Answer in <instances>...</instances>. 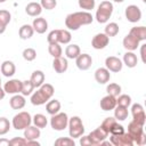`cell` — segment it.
<instances>
[{
  "label": "cell",
  "instance_id": "cell-1",
  "mask_svg": "<svg viewBox=\"0 0 146 146\" xmlns=\"http://www.w3.org/2000/svg\"><path fill=\"white\" fill-rule=\"evenodd\" d=\"M94 21V17L88 11H76L68 14L65 18V25L68 30L76 31L79 30L82 25H88L91 24Z\"/></svg>",
  "mask_w": 146,
  "mask_h": 146
},
{
  "label": "cell",
  "instance_id": "cell-2",
  "mask_svg": "<svg viewBox=\"0 0 146 146\" xmlns=\"http://www.w3.org/2000/svg\"><path fill=\"white\" fill-rule=\"evenodd\" d=\"M55 89L50 83H43L41 84L36 91H34L31 96V103L34 106H40L46 104L54 95Z\"/></svg>",
  "mask_w": 146,
  "mask_h": 146
},
{
  "label": "cell",
  "instance_id": "cell-3",
  "mask_svg": "<svg viewBox=\"0 0 146 146\" xmlns=\"http://www.w3.org/2000/svg\"><path fill=\"white\" fill-rule=\"evenodd\" d=\"M143 127L144 125H140V124L136 123L135 121H131L128 124V133L131 137V139L133 140V143H136L137 145L146 144V133L144 132Z\"/></svg>",
  "mask_w": 146,
  "mask_h": 146
},
{
  "label": "cell",
  "instance_id": "cell-4",
  "mask_svg": "<svg viewBox=\"0 0 146 146\" xmlns=\"http://www.w3.org/2000/svg\"><path fill=\"white\" fill-rule=\"evenodd\" d=\"M113 13V5L110 1H102L96 11V19L98 23H107Z\"/></svg>",
  "mask_w": 146,
  "mask_h": 146
},
{
  "label": "cell",
  "instance_id": "cell-5",
  "mask_svg": "<svg viewBox=\"0 0 146 146\" xmlns=\"http://www.w3.org/2000/svg\"><path fill=\"white\" fill-rule=\"evenodd\" d=\"M68 133L71 138H80L84 133V127L79 116H72L68 119Z\"/></svg>",
  "mask_w": 146,
  "mask_h": 146
},
{
  "label": "cell",
  "instance_id": "cell-6",
  "mask_svg": "<svg viewBox=\"0 0 146 146\" xmlns=\"http://www.w3.org/2000/svg\"><path fill=\"white\" fill-rule=\"evenodd\" d=\"M32 123V116L29 112H19L13 117L11 124L16 130H24Z\"/></svg>",
  "mask_w": 146,
  "mask_h": 146
},
{
  "label": "cell",
  "instance_id": "cell-7",
  "mask_svg": "<svg viewBox=\"0 0 146 146\" xmlns=\"http://www.w3.org/2000/svg\"><path fill=\"white\" fill-rule=\"evenodd\" d=\"M67 124H68V116L66 113H56L54 115H51V119H50V125L54 130L56 131H62L64 130L65 128H67Z\"/></svg>",
  "mask_w": 146,
  "mask_h": 146
},
{
  "label": "cell",
  "instance_id": "cell-8",
  "mask_svg": "<svg viewBox=\"0 0 146 146\" xmlns=\"http://www.w3.org/2000/svg\"><path fill=\"white\" fill-rule=\"evenodd\" d=\"M110 141L114 146H132L135 144L128 132H123L119 135H111Z\"/></svg>",
  "mask_w": 146,
  "mask_h": 146
},
{
  "label": "cell",
  "instance_id": "cell-9",
  "mask_svg": "<svg viewBox=\"0 0 146 146\" xmlns=\"http://www.w3.org/2000/svg\"><path fill=\"white\" fill-rule=\"evenodd\" d=\"M131 114H132V121H135L136 123L140 124V125H144L145 122H146V114H145V111H144V107L136 103L131 106Z\"/></svg>",
  "mask_w": 146,
  "mask_h": 146
},
{
  "label": "cell",
  "instance_id": "cell-10",
  "mask_svg": "<svg viewBox=\"0 0 146 146\" xmlns=\"http://www.w3.org/2000/svg\"><path fill=\"white\" fill-rule=\"evenodd\" d=\"M108 133L100 127H98L97 129H95L94 131H91L89 135H88V138L91 143V146H97V145H100V143L103 140H105L107 138Z\"/></svg>",
  "mask_w": 146,
  "mask_h": 146
},
{
  "label": "cell",
  "instance_id": "cell-11",
  "mask_svg": "<svg viewBox=\"0 0 146 146\" xmlns=\"http://www.w3.org/2000/svg\"><path fill=\"white\" fill-rule=\"evenodd\" d=\"M125 18L130 22V23H137L140 21L141 18V10L139 9L138 6L136 5H130L125 8Z\"/></svg>",
  "mask_w": 146,
  "mask_h": 146
},
{
  "label": "cell",
  "instance_id": "cell-12",
  "mask_svg": "<svg viewBox=\"0 0 146 146\" xmlns=\"http://www.w3.org/2000/svg\"><path fill=\"white\" fill-rule=\"evenodd\" d=\"M75 64H76V66H78L79 70L86 71V70L90 68V66L92 64V58L88 54H80L75 58Z\"/></svg>",
  "mask_w": 146,
  "mask_h": 146
},
{
  "label": "cell",
  "instance_id": "cell-13",
  "mask_svg": "<svg viewBox=\"0 0 146 146\" xmlns=\"http://www.w3.org/2000/svg\"><path fill=\"white\" fill-rule=\"evenodd\" d=\"M105 66H106V68L108 71L116 73V72H120L122 70L123 64H122L120 58H117L115 56H110V57H107L105 59Z\"/></svg>",
  "mask_w": 146,
  "mask_h": 146
},
{
  "label": "cell",
  "instance_id": "cell-14",
  "mask_svg": "<svg viewBox=\"0 0 146 146\" xmlns=\"http://www.w3.org/2000/svg\"><path fill=\"white\" fill-rule=\"evenodd\" d=\"M110 42V38L105 33H98L96 34L91 40V46L95 49H104Z\"/></svg>",
  "mask_w": 146,
  "mask_h": 146
},
{
  "label": "cell",
  "instance_id": "cell-15",
  "mask_svg": "<svg viewBox=\"0 0 146 146\" xmlns=\"http://www.w3.org/2000/svg\"><path fill=\"white\" fill-rule=\"evenodd\" d=\"M22 89V81H19L18 79H11L8 82L5 83L3 86V90L6 91V94H19Z\"/></svg>",
  "mask_w": 146,
  "mask_h": 146
},
{
  "label": "cell",
  "instance_id": "cell-16",
  "mask_svg": "<svg viewBox=\"0 0 146 146\" xmlns=\"http://www.w3.org/2000/svg\"><path fill=\"white\" fill-rule=\"evenodd\" d=\"M111 79V73L106 67H99L95 72V80L99 84H105L110 81Z\"/></svg>",
  "mask_w": 146,
  "mask_h": 146
},
{
  "label": "cell",
  "instance_id": "cell-17",
  "mask_svg": "<svg viewBox=\"0 0 146 146\" xmlns=\"http://www.w3.org/2000/svg\"><path fill=\"white\" fill-rule=\"evenodd\" d=\"M68 67V63H67V59L64 58V57H56L54 58V62H52V68L55 70V72L57 73H64L66 72Z\"/></svg>",
  "mask_w": 146,
  "mask_h": 146
},
{
  "label": "cell",
  "instance_id": "cell-18",
  "mask_svg": "<svg viewBox=\"0 0 146 146\" xmlns=\"http://www.w3.org/2000/svg\"><path fill=\"white\" fill-rule=\"evenodd\" d=\"M116 106V97L107 95L102 98L100 100V108L103 111H112Z\"/></svg>",
  "mask_w": 146,
  "mask_h": 146
},
{
  "label": "cell",
  "instance_id": "cell-19",
  "mask_svg": "<svg viewBox=\"0 0 146 146\" xmlns=\"http://www.w3.org/2000/svg\"><path fill=\"white\" fill-rule=\"evenodd\" d=\"M32 27L34 30V32L39 33V34H42L47 31L48 29V23L47 21L43 18V17H38V18H34L33 19V23H32Z\"/></svg>",
  "mask_w": 146,
  "mask_h": 146
},
{
  "label": "cell",
  "instance_id": "cell-20",
  "mask_svg": "<svg viewBox=\"0 0 146 146\" xmlns=\"http://www.w3.org/2000/svg\"><path fill=\"white\" fill-rule=\"evenodd\" d=\"M139 40H137L135 36H132L131 34H127L123 39V47L128 50V51H133L139 47Z\"/></svg>",
  "mask_w": 146,
  "mask_h": 146
},
{
  "label": "cell",
  "instance_id": "cell-21",
  "mask_svg": "<svg viewBox=\"0 0 146 146\" xmlns=\"http://www.w3.org/2000/svg\"><path fill=\"white\" fill-rule=\"evenodd\" d=\"M9 104H10V107L13 110H22L25 104H26V100L24 98L23 95H18V94H15L10 99H9Z\"/></svg>",
  "mask_w": 146,
  "mask_h": 146
},
{
  "label": "cell",
  "instance_id": "cell-22",
  "mask_svg": "<svg viewBox=\"0 0 146 146\" xmlns=\"http://www.w3.org/2000/svg\"><path fill=\"white\" fill-rule=\"evenodd\" d=\"M40 129L35 125H29L24 129V138L27 140H36L40 137Z\"/></svg>",
  "mask_w": 146,
  "mask_h": 146
},
{
  "label": "cell",
  "instance_id": "cell-23",
  "mask_svg": "<svg viewBox=\"0 0 146 146\" xmlns=\"http://www.w3.org/2000/svg\"><path fill=\"white\" fill-rule=\"evenodd\" d=\"M0 71H1V73H2L5 76L9 78V76H13V75L15 74V72H16V66H15V64H14L11 60H5V62L1 64V66H0Z\"/></svg>",
  "mask_w": 146,
  "mask_h": 146
},
{
  "label": "cell",
  "instance_id": "cell-24",
  "mask_svg": "<svg viewBox=\"0 0 146 146\" xmlns=\"http://www.w3.org/2000/svg\"><path fill=\"white\" fill-rule=\"evenodd\" d=\"M41 11H42V7H41V5L38 3V2H30V3H27L26 7H25V13H26L29 16H31V17H36V16H39V15L41 14Z\"/></svg>",
  "mask_w": 146,
  "mask_h": 146
},
{
  "label": "cell",
  "instance_id": "cell-25",
  "mask_svg": "<svg viewBox=\"0 0 146 146\" xmlns=\"http://www.w3.org/2000/svg\"><path fill=\"white\" fill-rule=\"evenodd\" d=\"M30 81L32 82V84H33L34 88H39L41 84L44 83V73L42 71H40V70L34 71L32 73V75H31Z\"/></svg>",
  "mask_w": 146,
  "mask_h": 146
},
{
  "label": "cell",
  "instance_id": "cell-26",
  "mask_svg": "<svg viewBox=\"0 0 146 146\" xmlns=\"http://www.w3.org/2000/svg\"><path fill=\"white\" fill-rule=\"evenodd\" d=\"M10 18H11V15L8 10H5V9L0 10V34H2L6 31V27L9 24Z\"/></svg>",
  "mask_w": 146,
  "mask_h": 146
},
{
  "label": "cell",
  "instance_id": "cell-27",
  "mask_svg": "<svg viewBox=\"0 0 146 146\" xmlns=\"http://www.w3.org/2000/svg\"><path fill=\"white\" fill-rule=\"evenodd\" d=\"M129 34H131L132 36H135L139 41H144V40H146V27L145 26H135V27H131Z\"/></svg>",
  "mask_w": 146,
  "mask_h": 146
},
{
  "label": "cell",
  "instance_id": "cell-28",
  "mask_svg": "<svg viewBox=\"0 0 146 146\" xmlns=\"http://www.w3.org/2000/svg\"><path fill=\"white\" fill-rule=\"evenodd\" d=\"M123 63H124L128 67L132 68V67L137 66L138 58H137L136 54H133L132 51H127V52L123 55Z\"/></svg>",
  "mask_w": 146,
  "mask_h": 146
},
{
  "label": "cell",
  "instance_id": "cell-29",
  "mask_svg": "<svg viewBox=\"0 0 146 146\" xmlns=\"http://www.w3.org/2000/svg\"><path fill=\"white\" fill-rule=\"evenodd\" d=\"M33 33H34V30H33V27H32L31 25H29V24L22 25V26L19 27V31H18L19 38H21L22 40H27V39H30V38L33 35Z\"/></svg>",
  "mask_w": 146,
  "mask_h": 146
},
{
  "label": "cell",
  "instance_id": "cell-30",
  "mask_svg": "<svg viewBox=\"0 0 146 146\" xmlns=\"http://www.w3.org/2000/svg\"><path fill=\"white\" fill-rule=\"evenodd\" d=\"M128 115H129L128 107H123L119 105L114 107V117L116 119V121H124L128 117Z\"/></svg>",
  "mask_w": 146,
  "mask_h": 146
},
{
  "label": "cell",
  "instance_id": "cell-31",
  "mask_svg": "<svg viewBox=\"0 0 146 146\" xmlns=\"http://www.w3.org/2000/svg\"><path fill=\"white\" fill-rule=\"evenodd\" d=\"M80 54H81V50L78 44H68L65 49V55L70 59H75Z\"/></svg>",
  "mask_w": 146,
  "mask_h": 146
},
{
  "label": "cell",
  "instance_id": "cell-32",
  "mask_svg": "<svg viewBox=\"0 0 146 146\" xmlns=\"http://www.w3.org/2000/svg\"><path fill=\"white\" fill-rule=\"evenodd\" d=\"M46 110H47V113L50 114V115H54L56 113L59 112L60 110V103L59 100L57 99H52V100H49L46 105Z\"/></svg>",
  "mask_w": 146,
  "mask_h": 146
},
{
  "label": "cell",
  "instance_id": "cell-33",
  "mask_svg": "<svg viewBox=\"0 0 146 146\" xmlns=\"http://www.w3.org/2000/svg\"><path fill=\"white\" fill-rule=\"evenodd\" d=\"M32 122L34 123L35 127H38L39 129H42V128H46V125L48 123V120L43 114L38 113L32 117Z\"/></svg>",
  "mask_w": 146,
  "mask_h": 146
},
{
  "label": "cell",
  "instance_id": "cell-34",
  "mask_svg": "<svg viewBox=\"0 0 146 146\" xmlns=\"http://www.w3.org/2000/svg\"><path fill=\"white\" fill-rule=\"evenodd\" d=\"M120 29H119V25L114 22L112 23H108L106 26H105V34L110 38V36H115L117 33H119Z\"/></svg>",
  "mask_w": 146,
  "mask_h": 146
},
{
  "label": "cell",
  "instance_id": "cell-35",
  "mask_svg": "<svg viewBox=\"0 0 146 146\" xmlns=\"http://www.w3.org/2000/svg\"><path fill=\"white\" fill-rule=\"evenodd\" d=\"M71 39H72V35H71L70 31H67V30H58V43L67 44V43H70Z\"/></svg>",
  "mask_w": 146,
  "mask_h": 146
},
{
  "label": "cell",
  "instance_id": "cell-36",
  "mask_svg": "<svg viewBox=\"0 0 146 146\" xmlns=\"http://www.w3.org/2000/svg\"><path fill=\"white\" fill-rule=\"evenodd\" d=\"M48 51H49V54H50L54 58L60 57L62 54H63V50H62V47L59 46V43H49Z\"/></svg>",
  "mask_w": 146,
  "mask_h": 146
},
{
  "label": "cell",
  "instance_id": "cell-37",
  "mask_svg": "<svg viewBox=\"0 0 146 146\" xmlns=\"http://www.w3.org/2000/svg\"><path fill=\"white\" fill-rule=\"evenodd\" d=\"M34 87L32 84V82L30 80H25V81H22V89H21V94L23 96H30L33 91Z\"/></svg>",
  "mask_w": 146,
  "mask_h": 146
},
{
  "label": "cell",
  "instance_id": "cell-38",
  "mask_svg": "<svg viewBox=\"0 0 146 146\" xmlns=\"http://www.w3.org/2000/svg\"><path fill=\"white\" fill-rule=\"evenodd\" d=\"M131 104V97L129 95H119L116 97V105L123 106V107H129Z\"/></svg>",
  "mask_w": 146,
  "mask_h": 146
},
{
  "label": "cell",
  "instance_id": "cell-39",
  "mask_svg": "<svg viewBox=\"0 0 146 146\" xmlns=\"http://www.w3.org/2000/svg\"><path fill=\"white\" fill-rule=\"evenodd\" d=\"M115 123H116V119H115V117H111V116H108V117H106V119L102 122L100 128H103L107 133H110L111 129L113 128V125H114Z\"/></svg>",
  "mask_w": 146,
  "mask_h": 146
},
{
  "label": "cell",
  "instance_id": "cell-40",
  "mask_svg": "<svg viewBox=\"0 0 146 146\" xmlns=\"http://www.w3.org/2000/svg\"><path fill=\"white\" fill-rule=\"evenodd\" d=\"M106 91H107V95L117 97L121 94V86H119L117 83H110L106 87Z\"/></svg>",
  "mask_w": 146,
  "mask_h": 146
},
{
  "label": "cell",
  "instance_id": "cell-41",
  "mask_svg": "<svg viewBox=\"0 0 146 146\" xmlns=\"http://www.w3.org/2000/svg\"><path fill=\"white\" fill-rule=\"evenodd\" d=\"M23 58L25 59V60H27V62H32V60H34L35 59V57H36V51L33 49V48H26V49H24L23 50Z\"/></svg>",
  "mask_w": 146,
  "mask_h": 146
},
{
  "label": "cell",
  "instance_id": "cell-42",
  "mask_svg": "<svg viewBox=\"0 0 146 146\" xmlns=\"http://www.w3.org/2000/svg\"><path fill=\"white\" fill-rule=\"evenodd\" d=\"M10 129V122L6 117H0V136L6 135Z\"/></svg>",
  "mask_w": 146,
  "mask_h": 146
},
{
  "label": "cell",
  "instance_id": "cell-43",
  "mask_svg": "<svg viewBox=\"0 0 146 146\" xmlns=\"http://www.w3.org/2000/svg\"><path fill=\"white\" fill-rule=\"evenodd\" d=\"M55 145L56 146H74L75 143L73 140V138H64L60 137L58 139L55 140Z\"/></svg>",
  "mask_w": 146,
  "mask_h": 146
},
{
  "label": "cell",
  "instance_id": "cell-44",
  "mask_svg": "<svg viewBox=\"0 0 146 146\" xmlns=\"http://www.w3.org/2000/svg\"><path fill=\"white\" fill-rule=\"evenodd\" d=\"M79 2V6L81 9H84V10H91L95 8V0H78Z\"/></svg>",
  "mask_w": 146,
  "mask_h": 146
},
{
  "label": "cell",
  "instance_id": "cell-45",
  "mask_svg": "<svg viewBox=\"0 0 146 146\" xmlns=\"http://www.w3.org/2000/svg\"><path fill=\"white\" fill-rule=\"evenodd\" d=\"M42 9H47V10H51L57 6V1L56 0H41L40 2Z\"/></svg>",
  "mask_w": 146,
  "mask_h": 146
},
{
  "label": "cell",
  "instance_id": "cell-46",
  "mask_svg": "<svg viewBox=\"0 0 146 146\" xmlns=\"http://www.w3.org/2000/svg\"><path fill=\"white\" fill-rule=\"evenodd\" d=\"M9 145L10 146H24V145H27V139L15 137L11 140H9Z\"/></svg>",
  "mask_w": 146,
  "mask_h": 146
},
{
  "label": "cell",
  "instance_id": "cell-47",
  "mask_svg": "<svg viewBox=\"0 0 146 146\" xmlns=\"http://www.w3.org/2000/svg\"><path fill=\"white\" fill-rule=\"evenodd\" d=\"M48 43H58V30H52L47 36Z\"/></svg>",
  "mask_w": 146,
  "mask_h": 146
},
{
  "label": "cell",
  "instance_id": "cell-48",
  "mask_svg": "<svg viewBox=\"0 0 146 146\" xmlns=\"http://www.w3.org/2000/svg\"><path fill=\"white\" fill-rule=\"evenodd\" d=\"M123 132H124V128H123L121 124H119L117 122L113 125V128H112L111 131H110L111 135H119V133H123Z\"/></svg>",
  "mask_w": 146,
  "mask_h": 146
},
{
  "label": "cell",
  "instance_id": "cell-49",
  "mask_svg": "<svg viewBox=\"0 0 146 146\" xmlns=\"http://www.w3.org/2000/svg\"><path fill=\"white\" fill-rule=\"evenodd\" d=\"M80 144L82 146H91V143H90L88 136H83V135H82V138L80 139Z\"/></svg>",
  "mask_w": 146,
  "mask_h": 146
},
{
  "label": "cell",
  "instance_id": "cell-50",
  "mask_svg": "<svg viewBox=\"0 0 146 146\" xmlns=\"http://www.w3.org/2000/svg\"><path fill=\"white\" fill-rule=\"evenodd\" d=\"M0 146H9V140L5 139V138H1L0 139Z\"/></svg>",
  "mask_w": 146,
  "mask_h": 146
},
{
  "label": "cell",
  "instance_id": "cell-51",
  "mask_svg": "<svg viewBox=\"0 0 146 146\" xmlns=\"http://www.w3.org/2000/svg\"><path fill=\"white\" fill-rule=\"evenodd\" d=\"M5 95H6V91H5V90H3V89L0 87V100L5 98Z\"/></svg>",
  "mask_w": 146,
  "mask_h": 146
},
{
  "label": "cell",
  "instance_id": "cell-52",
  "mask_svg": "<svg viewBox=\"0 0 146 146\" xmlns=\"http://www.w3.org/2000/svg\"><path fill=\"white\" fill-rule=\"evenodd\" d=\"M145 46H146V44H143V47H141V58H143V62H144V63L146 62V59H145V55H144V50H145Z\"/></svg>",
  "mask_w": 146,
  "mask_h": 146
},
{
  "label": "cell",
  "instance_id": "cell-53",
  "mask_svg": "<svg viewBox=\"0 0 146 146\" xmlns=\"http://www.w3.org/2000/svg\"><path fill=\"white\" fill-rule=\"evenodd\" d=\"M113 1H114V2H123L124 0H113Z\"/></svg>",
  "mask_w": 146,
  "mask_h": 146
},
{
  "label": "cell",
  "instance_id": "cell-54",
  "mask_svg": "<svg viewBox=\"0 0 146 146\" xmlns=\"http://www.w3.org/2000/svg\"><path fill=\"white\" fill-rule=\"evenodd\" d=\"M6 0H0V3H2V2H5Z\"/></svg>",
  "mask_w": 146,
  "mask_h": 146
},
{
  "label": "cell",
  "instance_id": "cell-55",
  "mask_svg": "<svg viewBox=\"0 0 146 146\" xmlns=\"http://www.w3.org/2000/svg\"><path fill=\"white\" fill-rule=\"evenodd\" d=\"M0 87H1V78H0Z\"/></svg>",
  "mask_w": 146,
  "mask_h": 146
},
{
  "label": "cell",
  "instance_id": "cell-56",
  "mask_svg": "<svg viewBox=\"0 0 146 146\" xmlns=\"http://www.w3.org/2000/svg\"><path fill=\"white\" fill-rule=\"evenodd\" d=\"M141 1H143V2H146V0H141Z\"/></svg>",
  "mask_w": 146,
  "mask_h": 146
}]
</instances>
